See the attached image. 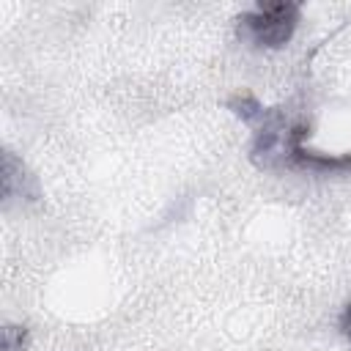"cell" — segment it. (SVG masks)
Masks as SVG:
<instances>
[{
	"label": "cell",
	"instance_id": "6da1fadb",
	"mask_svg": "<svg viewBox=\"0 0 351 351\" xmlns=\"http://www.w3.org/2000/svg\"><path fill=\"white\" fill-rule=\"evenodd\" d=\"M299 25L296 3H258L252 11L239 16V36L252 47L277 49L285 47Z\"/></svg>",
	"mask_w": 351,
	"mask_h": 351
},
{
	"label": "cell",
	"instance_id": "7a4b0ae2",
	"mask_svg": "<svg viewBox=\"0 0 351 351\" xmlns=\"http://www.w3.org/2000/svg\"><path fill=\"white\" fill-rule=\"evenodd\" d=\"M36 200L38 197V186L36 178L25 170V165L14 156V151H3V200Z\"/></svg>",
	"mask_w": 351,
	"mask_h": 351
},
{
	"label": "cell",
	"instance_id": "3957f363",
	"mask_svg": "<svg viewBox=\"0 0 351 351\" xmlns=\"http://www.w3.org/2000/svg\"><path fill=\"white\" fill-rule=\"evenodd\" d=\"M228 107H230L233 115H239L244 123H255V121H261L263 112H266L263 104H261L252 93H247V90H244V93H236V96L228 101Z\"/></svg>",
	"mask_w": 351,
	"mask_h": 351
},
{
	"label": "cell",
	"instance_id": "277c9868",
	"mask_svg": "<svg viewBox=\"0 0 351 351\" xmlns=\"http://www.w3.org/2000/svg\"><path fill=\"white\" fill-rule=\"evenodd\" d=\"M27 343H30V335L25 326H16V324L3 326V351H27Z\"/></svg>",
	"mask_w": 351,
	"mask_h": 351
},
{
	"label": "cell",
	"instance_id": "5b68a950",
	"mask_svg": "<svg viewBox=\"0 0 351 351\" xmlns=\"http://www.w3.org/2000/svg\"><path fill=\"white\" fill-rule=\"evenodd\" d=\"M340 332L346 335V337H351V302L343 307V313H340Z\"/></svg>",
	"mask_w": 351,
	"mask_h": 351
}]
</instances>
